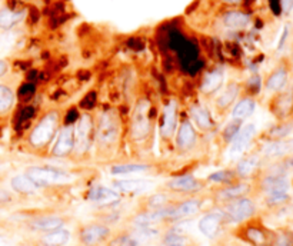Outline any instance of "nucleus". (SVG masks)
Listing matches in <instances>:
<instances>
[{
	"label": "nucleus",
	"mask_w": 293,
	"mask_h": 246,
	"mask_svg": "<svg viewBox=\"0 0 293 246\" xmlns=\"http://www.w3.org/2000/svg\"><path fill=\"white\" fill-rule=\"evenodd\" d=\"M232 179H233V173L230 170H219L209 176L210 182H217V183H226V182H230Z\"/></svg>",
	"instance_id": "c9c22d12"
},
{
	"label": "nucleus",
	"mask_w": 293,
	"mask_h": 246,
	"mask_svg": "<svg viewBox=\"0 0 293 246\" xmlns=\"http://www.w3.org/2000/svg\"><path fill=\"white\" fill-rule=\"evenodd\" d=\"M293 149V141H273L266 143L262 152L268 158H278L283 156Z\"/></svg>",
	"instance_id": "f3484780"
},
{
	"label": "nucleus",
	"mask_w": 293,
	"mask_h": 246,
	"mask_svg": "<svg viewBox=\"0 0 293 246\" xmlns=\"http://www.w3.org/2000/svg\"><path fill=\"white\" fill-rule=\"evenodd\" d=\"M249 190V186L246 183H237L233 186L223 189L217 193V198L220 200H235L240 198L242 195H245Z\"/></svg>",
	"instance_id": "cd10ccee"
},
{
	"label": "nucleus",
	"mask_w": 293,
	"mask_h": 246,
	"mask_svg": "<svg viewBox=\"0 0 293 246\" xmlns=\"http://www.w3.org/2000/svg\"><path fill=\"white\" fill-rule=\"evenodd\" d=\"M255 209L256 208H255L253 200L248 198H240V199L233 200L230 205H227L225 213L232 222H243L253 216Z\"/></svg>",
	"instance_id": "39448f33"
},
{
	"label": "nucleus",
	"mask_w": 293,
	"mask_h": 246,
	"mask_svg": "<svg viewBox=\"0 0 293 246\" xmlns=\"http://www.w3.org/2000/svg\"><path fill=\"white\" fill-rule=\"evenodd\" d=\"M30 17H32V22H36V20H37V17H39V13H37V10H36L34 7L30 9Z\"/></svg>",
	"instance_id": "49530a36"
},
{
	"label": "nucleus",
	"mask_w": 293,
	"mask_h": 246,
	"mask_svg": "<svg viewBox=\"0 0 293 246\" xmlns=\"http://www.w3.org/2000/svg\"><path fill=\"white\" fill-rule=\"evenodd\" d=\"M26 175L29 176L37 186H47V185H62L70 180V175L52 167H29Z\"/></svg>",
	"instance_id": "f03ea898"
},
{
	"label": "nucleus",
	"mask_w": 293,
	"mask_h": 246,
	"mask_svg": "<svg viewBox=\"0 0 293 246\" xmlns=\"http://www.w3.org/2000/svg\"><path fill=\"white\" fill-rule=\"evenodd\" d=\"M110 234L109 228L103 226V225H89L86 226L82 234H80V239L86 246H95L103 239H106Z\"/></svg>",
	"instance_id": "9d476101"
},
{
	"label": "nucleus",
	"mask_w": 293,
	"mask_h": 246,
	"mask_svg": "<svg viewBox=\"0 0 293 246\" xmlns=\"http://www.w3.org/2000/svg\"><path fill=\"white\" fill-rule=\"evenodd\" d=\"M281 7L285 12H291L293 7V0H281Z\"/></svg>",
	"instance_id": "c03bdc74"
},
{
	"label": "nucleus",
	"mask_w": 293,
	"mask_h": 246,
	"mask_svg": "<svg viewBox=\"0 0 293 246\" xmlns=\"http://www.w3.org/2000/svg\"><path fill=\"white\" fill-rule=\"evenodd\" d=\"M253 110H255V100L252 97H245L235 106L232 116L236 120H243V119L250 116L253 113Z\"/></svg>",
	"instance_id": "5701e85b"
},
{
	"label": "nucleus",
	"mask_w": 293,
	"mask_h": 246,
	"mask_svg": "<svg viewBox=\"0 0 293 246\" xmlns=\"http://www.w3.org/2000/svg\"><path fill=\"white\" fill-rule=\"evenodd\" d=\"M89 200L95 202V203H99V205H103V206H107V205H113L116 202L120 200V195L113 190V189L104 188V186H95L89 190Z\"/></svg>",
	"instance_id": "9b49d317"
},
{
	"label": "nucleus",
	"mask_w": 293,
	"mask_h": 246,
	"mask_svg": "<svg viewBox=\"0 0 293 246\" xmlns=\"http://www.w3.org/2000/svg\"><path fill=\"white\" fill-rule=\"evenodd\" d=\"M225 1H227V3H236L237 0H225Z\"/></svg>",
	"instance_id": "8fccbe9b"
},
{
	"label": "nucleus",
	"mask_w": 293,
	"mask_h": 246,
	"mask_svg": "<svg viewBox=\"0 0 293 246\" xmlns=\"http://www.w3.org/2000/svg\"><path fill=\"white\" fill-rule=\"evenodd\" d=\"M70 239V234L68 229H56L43 236L42 242L46 246H63L66 245Z\"/></svg>",
	"instance_id": "aec40b11"
},
{
	"label": "nucleus",
	"mask_w": 293,
	"mask_h": 246,
	"mask_svg": "<svg viewBox=\"0 0 293 246\" xmlns=\"http://www.w3.org/2000/svg\"><path fill=\"white\" fill-rule=\"evenodd\" d=\"M240 122H242V120L233 119V122H230L229 125H226L225 130H223V138H225V141H232V139L236 136V133L240 130Z\"/></svg>",
	"instance_id": "f704fd0d"
},
{
	"label": "nucleus",
	"mask_w": 293,
	"mask_h": 246,
	"mask_svg": "<svg viewBox=\"0 0 293 246\" xmlns=\"http://www.w3.org/2000/svg\"><path fill=\"white\" fill-rule=\"evenodd\" d=\"M6 69H7V68H6V63H4L3 60H0V76H1V75H4Z\"/></svg>",
	"instance_id": "de8ad7c7"
},
{
	"label": "nucleus",
	"mask_w": 293,
	"mask_h": 246,
	"mask_svg": "<svg viewBox=\"0 0 293 246\" xmlns=\"http://www.w3.org/2000/svg\"><path fill=\"white\" fill-rule=\"evenodd\" d=\"M223 218H225V213L223 212L214 211L210 212V213H206L200 219L199 222V229L204 236L207 238H213L214 235L217 234L220 225L223 222Z\"/></svg>",
	"instance_id": "1a4fd4ad"
},
{
	"label": "nucleus",
	"mask_w": 293,
	"mask_h": 246,
	"mask_svg": "<svg viewBox=\"0 0 293 246\" xmlns=\"http://www.w3.org/2000/svg\"><path fill=\"white\" fill-rule=\"evenodd\" d=\"M92 117L89 115L80 117L78 126L75 128V145H76V151L79 153H85L92 142Z\"/></svg>",
	"instance_id": "423d86ee"
},
{
	"label": "nucleus",
	"mask_w": 293,
	"mask_h": 246,
	"mask_svg": "<svg viewBox=\"0 0 293 246\" xmlns=\"http://www.w3.org/2000/svg\"><path fill=\"white\" fill-rule=\"evenodd\" d=\"M129 46L133 47V49H137V50H140V49L143 47V43H142L139 39H130V40H129Z\"/></svg>",
	"instance_id": "a18cd8bd"
},
{
	"label": "nucleus",
	"mask_w": 293,
	"mask_h": 246,
	"mask_svg": "<svg viewBox=\"0 0 293 246\" xmlns=\"http://www.w3.org/2000/svg\"><path fill=\"white\" fill-rule=\"evenodd\" d=\"M63 219L59 216H43V218H37L30 222V228L33 231H39V232H52L60 229L63 226Z\"/></svg>",
	"instance_id": "dca6fc26"
},
{
	"label": "nucleus",
	"mask_w": 293,
	"mask_h": 246,
	"mask_svg": "<svg viewBox=\"0 0 293 246\" xmlns=\"http://www.w3.org/2000/svg\"><path fill=\"white\" fill-rule=\"evenodd\" d=\"M292 125H278V126H275V128L271 130V136L272 138H276V139H281V138L288 136V135L292 132Z\"/></svg>",
	"instance_id": "e433bc0d"
},
{
	"label": "nucleus",
	"mask_w": 293,
	"mask_h": 246,
	"mask_svg": "<svg viewBox=\"0 0 293 246\" xmlns=\"http://www.w3.org/2000/svg\"><path fill=\"white\" fill-rule=\"evenodd\" d=\"M288 82V72L286 69H278L276 72H273L268 82H266V87L268 90H273V92H278L285 87V84Z\"/></svg>",
	"instance_id": "a878e982"
},
{
	"label": "nucleus",
	"mask_w": 293,
	"mask_h": 246,
	"mask_svg": "<svg viewBox=\"0 0 293 246\" xmlns=\"http://www.w3.org/2000/svg\"><path fill=\"white\" fill-rule=\"evenodd\" d=\"M191 116H192L193 122L203 130H207L212 128V119L210 115L207 113V110L202 107V106H193L191 109Z\"/></svg>",
	"instance_id": "4be33fe9"
},
{
	"label": "nucleus",
	"mask_w": 293,
	"mask_h": 246,
	"mask_svg": "<svg viewBox=\"0 0 293 246\" xmlns=\"http://www.w3.org/2000/svg\"><path fill=\"white\" fill-rule=\"evenodd\" d=\"M73 148H75V128L73 125H65L57 136V141L53 148V155L63 158L72 152Z\"/></svg>",
	"instance_id": "6e6552de"
},
{
	"label": "nucleus",
	"mask_w": 293,
	"mask_h": 246,
	"mask_svg": "<svg viewBox=\"0 0 293 246\" xmlns=\"http://www.w3.org/2000/svg\"><path fill=\"white\" fill-rule=\"evenodd\" d=\"M249 23V16L242 12H229L225 16V24L232 29H242Z\"/></svg>",
	"instance_id": "c85d7f7f"
},
{
	"label": "nucleus",
	"mask_w": 293,
	"mask_h": 246,
	"mask_svg": "<svg viewBox=\"0 0 293 246\" xmlns=\"http://www.w3.org/2000/svg\"><path fill=\"white\" fill-rule=\"evenodd\" d=\"M150 130V122L147 116V103L146 102H140L135 110L133 115V125H132V132H133V138L140 141L145 139L149 135Z\"/></svg>",
	"instance_id": "0eeeda50"
},
{
	"label": "nucleus",
	"mask_w": 293,
	"mask_h": 246,
	"mask_svg": "<svg viewBox=\"0 0 293 246\" xmlns=\"http://www.w3.org/2000/svg\"><path fill=\"white\" fill-rule=\"evenodd\" d=\"M288 199V192H282V193H269L268 195V203L269 205H278L282 203Z\"/></svg>",
	"instance_id": "58836bf2"
},
{
	"label": "nucleus",
	"mask_w": 293,
	"mask_h": 246,
	"mask_svg": "<svg viewBox=\"0 0 293 246\" xmlns=\"http://www.w3.org/2000/svg\"><path fill=\"white\" fill-rule=\"evenodd\" d=\"M259 164H260L259 156H258V155H250V156L245 158V159H242V161L237 164V167H236L237 175H240V176L252 175V173L258 169Z\"/></svg>",
	"instance_id": "b1692460"
},
{
	"label": "nucleus",
	"mask_w": 293,
	"mask_h": 246,
	"mask_svg": "<svg viewBox=\"0 0 293 246\" xmlns=\"http://www.w3.org/2000/svg\"><path fill=\"white\" fill-rule=\"evenodd\" d=\"M34 113V109L33 107H26V109H23L22 113H20V120H24V119H29V117L33 116Z\"/></svg>",
	"instance_id": "37998d69"
},
{
	"label": "nucleus",
	"mask_w": 293,
	"mask_h": 246,
	"mask_svg": "<svg viewBox=\"0 0 293 246\" xmlns=\"http://www.w3.org/2000/svg\"><path fill=\"white\" fill-rule=\"evenodd\" d=\"M57 125H59V117H57L56 112L47 113L32 132L30 143L33 145L34 148L46 146L49 142L53 139L57 130Z\"/></svg>",
	"instance_id": "f257e3e1"
},
{
	"label": "nucleus",
	"mask_w": 293,
	"mask_h": 246,
	"mask_svg": "<svg viewBox=\"0 0 293 246\" xmlns=\"http://www.w3.org/2000/svg\"><path fill=\"white\" fill-rule=\"evenodd\" d=\"M275 115L279 117H285L291 115L293 109V94L283 93L275 100Z\"/></svg>",
	"instance_id": "412c9836"
},
{
	"label": "nucleus",
	"mask_w": 293,
	"mask_h": 246,
	"mask_svg": "<svg viewBox=\"0 0 293 246\" xmlns=\"http://www.w3.org/2000/svg\"><path fill=\"white\" fill-rule=\"evenodd\" d=\"M165 202H166V196H163V195H155V196L150 198L149 205L152 208H155V209H159V208H163Z\"/></svg>",
	"instance_id": "ea45409f"
},
{
	"label": "nucleus",
	"mask_w": 293,
	"mask_h": 246,
	"mask_svg": "<svg viewBox=\"0 0 293 246\" xmlns=\"http://www.w3.org/2000/svg\"><path fill=\"white\" fill-rule=\"evenodd\" d=\"M256 133V128L253 123H248L236 133V136L232 139V145L229 149V158L230 159H239L243 153L246 152L249 145L252 143Z\"/></svg>",
	"instance_id": "20e7f679"
},
{
	"label": "nucleus",
	"mask_w": 293,
	"mask_h": 246,
	"mask_svg": "<svg viewBox=\"0 0 293 246\" xmlns=\"http://www.w3.org/2000/svg\"><path fill=\"white\" fill-rule=\"evenodd\" d=\"M34 92V86L32 83H24L22 87H20V90H19V96L20 97H29V96H32Z\"/></svg>",
	"instance_id": "a19ab883"
},
{
	"label": "nucleus",
	"mask_w": 293,
	"mask_h": 246,
	"mask_svg": "<svg viewBox=\"0 0 293 246\" xmlns=\"http://www.w3.org/2000/svg\"><path fill=\"white\" fill-rule=\"evenodd\" d=\"M199 211H200V200L189 199L186 202H182L181 205H178L175 208H172L169 219L178 221V219H183V218H189V216L196 215Z\"/></svg>",
	"instance_id": "4468645a"
},
{
	"label": "nucleus",
	"mask_w": 293,
	"mask_h": 246,
	"mask_svg": "<svg viewBox=\"0 0 293 246\" xmlns=\"http://www.w3.org/2000/svg\"><path fill=\"white\" fill-rule=\"evenodd\" d=\"M150 169V166L147 164H114L110 167V173L112 175H133V173H140V172H146Z\"/></svg>",
	"instance_id": "bb28decb"
},
{
	"label": "nucleus",
	"mask_w": 293,
	"mask_h": 246,
	"mask_svg": "<svg viewBox=\"0 0 293 246\" xmlns=\"http://www.w3.org/2000/svg\"><path fill=\"white\" fill-rule=\"evenodd\" d=\"M119 136V122L112 112L103 113L98 125V141L103 146H110L117 141Z\"/></svg>",
	"instance_id": "7ed1b4c3"
},
{
	"label": "nucleus",
	"mask_w": 293,
	"mask_h": 246,
	"mask_svg": "<svg viewBox=\"0 0 293 246\" xmlns=\"http://www.w3.org/2000/svg\"><path fill=\"white\" fill-rule=\"evenodd\" d=\"M195 141H196V133L193 126L189 122H183L178 130V146L181 149H188L195 143Z\"/></svg>",
	"instance_id": "a211bd4d"
},
{
	"label": "nucleus",
	"mask_w": 293,
	"mask_h": 246,
	"mask_svg": "<svg viewBox=\"0 0 293 246\" xmlns=\"http://www.w3.org/2000/svg\"><path fill=\"white\" fill-rule=\"evenodd\" d=\"M0 246H9V242L4 238H1V236H0Z\"/></svg>",
	"instance_id": "09e8293b"
},
{
	"label": "nucleus",
	"mask_w": 293,
	"mask_h": 246,
	"mask_svg": "<svg viewBox=\"0 0 293 246\" xmlns=\"http://www.w3.org/2000/svg\"><path fill=\"white\" fill-rule=\"evenodd\" d=\"M237 93H239V86L235 84V83L229 84V86L226 87L225 92L219 96V99H217V106H219L220 109H225V107H227V106L230 105L232 102H235Z\"/></svg>",
	"instance_id": "c756f323"
},
{
	"label": "nucleus",
	"mask_w": 293,
	"mask_h": 246,
	"mask_svg": "<svg viewBox=\"0 0 293 246\" xmlns=\"http://www.w3.org/2000/svg\"><path fill=\"white\" fill-rule=\"evenodd\" d=\"M168 188L178 190V192H196L202 188V185L193 176H181L168 182Z\"/></svg>",
	"instance_id": "2eb2a0df"
},
{
	"label": "nucleus",
	"mask_w": 293,
	"mask_h": 246,
	"mask_svg": "<svg viewBox=\"0 0 293 246\" xmlns=\"http://www.w3.org/2000/svg\"><path fill=\"white\" fill-rule=\"evenodd\" d=\"M222 83H223V75H222V72H210L203 79L202 90L204 93H212V92L217 90L222 86Z\"/></svg>",
	"instance_id": "393cba45"
},
{
	"label": "nucleus",
	"mask_w": 293,
	"mask_h": 246,
	"mask_svg": "<svg viewBox=\"0 0 293 246\" xmlns=\"http://www.w3.org/2000/svg\"><path fill=\"white\" fill-rule=\"evenodd\" d=\"M163 244H165V246H188L189 245V241H188L186 236L172 231V232H169L165 236Z\"/></svg>",
	"instance_id": "2f4dec72"
},
{
	"label": "nucleus",
	"mask_w": 293,
	"mask_h": 246,
	"mask_svg": "<svg viewBox=\"0 0 293 246\" xmlns=\"http://www.w3.org/2000/svg\"><path fill=\"white\" fill-rule=\"evenodd\" d=\"M13 103V93L9 87L0 86V113L6 112Z\"/></svg>",
	"instance_id": "473e14b6"
},
{
	"label": "nucleus",
	"mask_w": 293,
	"mask_h": 246,
	"mask_svg": "<svg viewBox=\"0 0 293 246\" xmlns=\"http://www.w3.org/2000/svg\"><path fill=\"white\" fill-rule=\"evenodd\" d=\"M246 236H248L249 241L255 245L262 246L266 244V235L259 228H249L246 231Z\"/></svg>",
	"instance_id": "72a5a7b5"
},
{
	"label": "nucleus",
	"mask_w": 293,
	"mask_h": 246,
	"mask_svg": "<svg viewBox=\"0 0 293 246\" xmlns=\"http://www.w3.org/2000/svg\"><path fill=\"white\" fill-rule=\"evenodd\" d=\"M178 105L175 100H170L165 107V115H163V123H162V136L170 138L176 129V122H178Z\"/></svg>",
	"instance_id": "ddd939ff"
},
{
	"label": "nucleus",
	"mask_w": 293,
	"mask_h": 246,
	"mask_svg": "<svg viewBox=\"0 0 293 246\" xmlns=\"http://www.w3.org/2000/svg\"><path fill=\"white\" fill-rule=\"evenodd\" d=\"M289 164H291V166H292V167H293V156H292V158H291V161H289Z\"/></svg>",
	"instance_id": "3c124183"
},
{
	"label": "nucleus",
	"mask_w": 293,
	"mask_h": 246,
	"mask_svg": "<svg viewBox=\"0 0 293 246\" xmlns=\"http://www.w3.org/2000/svg\"><path fill=\"white\" fill-rule=\"evenodd\" d=\"M11 188L19 193H33L37 190V185L27 175H17L11 179Z\"/></svg>",
	"instance_id": "6ab92c4d"
},
{
	"label": "nucleus",
	"mask_w": 293,
	"mask_h": 246,
	"mask_svg": "<svg viewBox=\"0 0 293 246\" xmlns=\"http://www.w3.org/2000/svg\"><path fill=\"white\" fill-rule=\"evenodd\" d=\"M293 244V236L289 232H283L281 234L278 238H276V241H275V244L273 246H292Z\"/></svg>",
	"instance_id": "4c0bfd02"
},
{
	"label": "nucleus",
	"mask_w": 293,
	"mask_h": 246,
	"mask_svg": "<svg viewBox=\"0 0 293 246\" xmlns=\"http://www.w3.org/2000/svg\"><path fill=\"white\" fill-rule=\"evenodd\" d=\"M114 188L123 193H140L153 188V182L146 179H124V180H117L114 183Z\"/></svg>",
	"instance_id": "f8f14e48"
},
{
	"label": "nucleus",
	"mask_w": 293,
	"mask_h": 246,
	"mask_svg": "<svg viewBox=\"0 0 293 246\" xmlns=\"http://www.w3.org/2000/svg\"><path fill=\"white\" fill-rule=\"evenodd\" d=\"M23 17V12H13L9 9H4L0 12V27L9 29L13 24H16Z\"/></svg>",
	"instance_id": "7c9ffc66"
},
{
	"label": "nucleus",
	"mask_w": 293,
	"mask_h": 246,
	"mask_svg": "<svg viewBox=\"0 0 293 246\" xmlns=\"http://www.w3.org/2000/svg\"><path fill=\"white\" fill-rule=\"evenodd\" d=\"M271 3V9L273 10L275 14H281L282 12V7H281V0H269Z\"/></svg>",
	"instance_id": "79ce46f5"
}]
</instances>
